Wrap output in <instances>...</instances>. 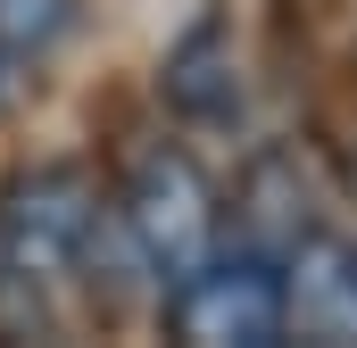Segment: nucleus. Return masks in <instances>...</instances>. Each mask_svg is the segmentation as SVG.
I'll return each instance as SVG.
<instances>
[{"instance_id": "obj_1", "label": "nucleus", "mask_w": 357, "mask_h": 348, "mask_svg": "<svg viewBox=\"0 0 357 348\" xmlns=\"http://www.w3.org/2000/svg\"><path fill=\"white\" fill-rule=\"evenodd\" d=\"M116 232H125V249L142 258V274L167 290L183 282L191 265L216 249V232H225V207H216V182L199 174L191 150H142L133 174H125V191H116Z\"/></svg>"}, {"instance_id": "obj_2", "label": "nucleus", "mask_w": 357, "mask_h": 348, "mask_svg": "<svg viewBox=\"0 0 357 348\" xmlns=\"http://www.w3.org/2000/svg\"><path fill=\"white\" fill-rule=\"evenodd\" d=\"M91 232H100V191L84 166H25L0 182V282L17 290H59L84 274Z\"/></svg>"}, {"instance_id": "obj_3", "label": "nucleus", "mask_w": 357, "mask_h": 348, "mask_svg": "<svg viewBox=\"0 0 357 348\" xmlns=\"http://www.w3.org/2000/svg\"><path fill=\"white\" fill-rule=\"evenodd\" d=\"M167 332L191 348H274L282 340V265L258 249H208L167 282Z\"/></svg>"}, {"instance_id": "obj_4", "label": "nucleus", "mask_w": 357, "mask_h": 348, "mask_svg": "<svg viewBox=\"0 0 357 348\" xmlns=\"http://www.w3.org/2000/svg\"><path fill=\"white\" fill-rule=\"evenodd\" d=\"M274 265H282V332H299V340H357V241L299 232Z\"/></svg>"}, {"instance_id": "obj_5", "label": "nucleus", "mask_w": 357, "mask_h": 348, "mask_svg": "<svg viewBox=\"0 0 357 348\" xmlns=\"http://www.w3.org/2000/svg\"><path fill=\"white\" fill-rule=\"evenodd\" d=\"M158 91H167V108H175L183 125H233V116H241V58H233V33H225L216 17H199L175 50H167Z\"/></svg>"}, {"instance_id": "obj_6", "label": "nucleus", "mask_w": 357, "mask_h": 348, "mask_svg": "<svg viewBox=\"0 0 357 348\" xmlns=\"http://www.w3.org/2000/svg\"><path fill=\"white\" fill-rule=\"evenodd\" d=\"M316 199H307V174L291 150H266V158H250L241 174V191H233V224H241V249H258V258H282L299 232H316V216H307Z\"/></svg>"}, {"instance_id": "obj_7", "label": "nucleus", "mask_w": 357, "mask_h": 348, "mask_svg": "<svg viewBox=\"0 0 357 348\" xmlns=\"http://www.w3.org/2000/svg\"><path fill=\"white\" fill-rule=\"evenodd\" d=\"M59 33H67V0H0V50L8 58L59 42Z\"/></svg>"}]
</instances>
